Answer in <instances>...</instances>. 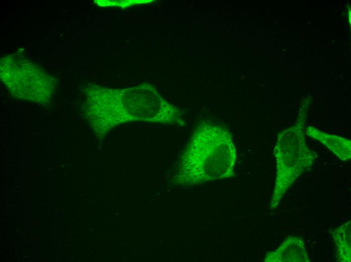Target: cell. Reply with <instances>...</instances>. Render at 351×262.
<instances>
[{"mask_svg": "<svg viewBox=\"0 0 351 262\" xmlns=\"http://www.w3.org/2000/svg\"><path fill=\"white\" fill-rule=\"evenodd\" d=\"M305 118L280 133L274 154L277 161V176L270 208L278 206L283 194L296 178L315 161L317 154L309 149L304 129Z\"/></svg>", "mask_w": 351, "mask_h": 262, "instance_id": "7a4b0ae2", "label": "cell"}, {"mask_svg": "<svg viewBox=\"0 0 351 262\" xmlns=\"http://www.w3.org/2000/svg\"><path fill=\"white\" fill-rule=\"evenodd\" d=\"M265 261L269 262H309V258L305 244L300 237L286 238L276 250L269 252Z\"/></svg>", "mask_w": 351, "mask_h": 262, "instance_id": "277c9868", "label": "cell"}, {"mask_svg": "<svg viewBox=\"0 0 351 262\" xmlns=\"http://www.w3.org/2000/svg\"><path fill=\"white\" fill-rule=\"evenodd\" d=\"M305 132L308 136L322 142L340 159L346 160L350 158V140L325 133L312 126L306 127Z\"/></svg>", "mask_w": 351, "mask_h": 262, "instance_id": "5b68a950", "label": "cell"}, {"mask_svg": "<svg viewBox=\"0 0 351 262\" xmlns=\"http://www.w3.org/2000/svg\"><path fill=\"white\" fill-rule=\"evenodd\" d=\"M1 79L15 98L42 104L52 99L56 79L22 54L15 53L1 59Z\"/></svg>", "mask_w": 351, "mask_h": 262, "instance_id": "3957f363", "label": "cell"}, {"mask_svg": "<svg viewBox=\"0 0 351 262\" xmlns=\"http://www.w3.org/2000/svg\"><path fill=\"white\" fill-rule=\"evenodd\" d=\"M350 221H349L333 232V237L337 248L338 259L340 261H350Z\"/></svg>", "mask_w": 351, "mask_h": 262, "instance_id": "8992f818", "label": "cell"}, {"mask_svg": "<svg viewBox=\"0 0 351 262\" xmlns=\"http://www.w3.org/2000/svg\"><path fill=\"white\" fill-rule=\"evenodd\" d=\"M232 139L220 125L199 124L183 158L182 179L199 183L232 176L236 157Z\"/></svg>", "mask_w": 351, "mask_h": 262, "instance_id": "6da1fadb", "label": "cell"}]
</instances>
